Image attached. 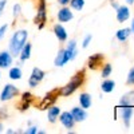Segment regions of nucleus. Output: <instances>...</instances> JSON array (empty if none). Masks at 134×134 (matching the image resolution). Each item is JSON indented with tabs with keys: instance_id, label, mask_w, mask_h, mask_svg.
Listing matches in <instances>:
<instances>
[{
	"instance_id": "obj_34",
	"label": "nucleus",
	"mask_w": 134,
	"mask_h": 134,
	"mask_svg": "<svg viewBox=\"0 0 134 134\" xmlns=\"http://www.w3.org/2000/svg\"><path fill=\"white\" fill-rule=\"evenodd\" d=\"M58 2H59V4H62V5H67V4L70 3V0H58Z\"/></svg>"
},
{
	"instance_id": "obj_8",
	"label": "nucleus",
	"mask_w": 134,
	"mask_h": 134,
	"mask_svg": "<svg viewBox=\"0 0 134 134\" xmlns=\"http://www.w3.org/2000/svg\"><path fill=\"white\" fill-rule=\"evenodd\" d=\"M67 62H70V55H69V52H67L66 48H64V50H60V51L58 52V55L55 57L54 64L58 66V67H62V66H64Z\"/></svg>"
},
{
	"instance_id": "obj_30",
	"label": "nucleus",
	"mask_w": 134,
	"mask_h": 134,
	"mask_svg": "<svg viewBox=\"0 0 134 134\" xmlns=\"http://www.w3.org/2000/svg\"><path fill=\"white\" fill-rule=\"evenodd\" d=\"M30 107V102H28V100H21V103H20V110L21 111H24V110H27Z\"/></svg>"
},
{
	"instance_id": "obj_13",
	"label": "nucleus",
	"mask_w": 134,
	"mask_h": 134,
	"mask_svg": "<svg viewBox=\"0 0 134 134\" xmlns=\"http://www.w3.org/2000/svg\"><path fill=\"white\" fill-rule=\"evenodd\" d=\"M54 34L59 42H66L67 40V31L62 24H55L54 26Z\"/></svg>"
},
{
	"instance_id": "obj_28",
	"label": "nucleus",
	"mask_w": 134,
	"mask_h": 134,
	"mask_svg": "<svg viewBox=\"0 0 134 134\" xmlns=\"http://www.w3.org/2000/svg\"><path fill=\"white\" fill-rule=\"evenodd\" d=\"M7 30H8V24H3L2 27H0V40H2V39L4 38Z\"/></svg>"
},
{
	"instance_id": "obj_25",
	"label": "nucleus",
	"mask_w": 134,
	"mask_h": 134,
	"mask_svg": "<svg viewBox=\"0 0 134 134\" xmlns=\"http://www.w3.org/2000/svg\"><path fill=\"white\" fill-rule=\"evenodd\" d=\"M111 71H113V66H111L110 63H106V64L103 66V69H102V72H100V75H102V78H107V76L111 74Z\"/></svg>"
},
{
	"instance_id": "obj_20",
	"label": "nucleus",
	"mask_w": 134,
	"mask_h": 134,
	"mask_svg": "<svg viewBox=\"0 0 134 134\" xmlns=\"http://www.w3.org/2000/svg\"><path fill=\"white\" fill-rule=\"evenodd\" d=\"M100 88H102L103 93H111L115 88V82L111 81V79H106L102 82V85H100Z\"/></svg>"
},
{
	"instance_id": "obj_33",
	"label": "nucleus",
	"mask_w": 134,
	"mask_h": 134,
	"mask_svg": "<svg viewBox=\"0 0 134 134\" xmlns=\"http://www.w3.org/2000/svg\"><path fill=\"white\" fill-rule=\"evenodd\" d=\"M31 93H23V95H21V100H28V102H30V100H31Z\"/></svg>"
},
{
	"instance_id": "obj_6",
	"label": "nucleus",
	"mask_w": 134,
	"mask_h": 134,
	"mask_svg": "<svg viewBox=\"0 0 134 134\" xmlns=\"http://www.w3.org/2000/svg\"><path fill=\"white\" fill-rule=\"evenodd\" d=\"M59 121H60V124L66 127V129H72L74 125H75V119L72 117V114L70 113V111H63V113L59 114Z\"/></svg>"
},
{
	"instance_id": "obj_21",
	"label": "nucleus",
	"mask_w": 134,
	"mask_h": 134,
	"mask_svg": "<svg viewBox=\"0 0 134 134\" xmlns=\"http://www.w3.org/2000/svg\"><path fill=\"white\" fill-rule=\"evenodd\" d=\"M21 70H20V67H11L9 69V72H8V76H9V79H12V81H19L20 78H21Z\"/></svg>"
},
{
	"instance_id": "obj_17",
	"label": "nucleus",
	"mask_w": 134,
	"mask_h": 134,
	"mask_svg": "<svg viewBox=\"0 0 134 134\" xmlns=\"http://www.w3.org/2000/svg\"><path fill=\"white\" fill-rule=\"evenodd\" d=\"M134 105V91H129L119 99V106H133Z\"/></svg>"
},
{
	"instance_id": "obj_37",
	"label": "nucleus",
	"mask_w": 134,
	"mask_h": 134,
	"mask_svg": "<svg viewBox=\"0 0 134 134\" xmlns=\"http://www.w3.org/2000/svg\"><path fill=\"white\" fill-rule=\"evenodd\" d=\"M127 4H134V0H126Z\"/></svg>"
},
{
	"instance_id": "obj_12",
	"label": "nucleus",
	"mask_w": 134,
	"mask_h": 134,
	"mask_svg": "<svg viewBox=\"0 0 134 134\" xmlns=\"http://www.w3.org/2000/svg\"><path fill=\"white\" fill-rule=\"evenodd\" d=\"M70 113L72 114L75 122H83L87 118V113H86V109L83 107H74Z\"/></svg>"
},
{
	"instance_id": "obj_24",
	"label": "nucleus",
	"mask_w": 134,
	"mask_h": 134,
	"mask_svg": "<svg viewBox=\"0 0 134 134\" xmlns=\"http://www.w3.org/2000/svg\"><path fill=\"white\" fill-rule=\"evenodd\" d=\"M70 5L75 11H82L85 7V0H70Z\"/></svg>"
},
{
	"instance_id": "obj_31",
	"label": "nucleus",
	"mask_w": 134,
	"mask_h": 134,
	"mask_svg": "<svg viewBox=\"0 0 134 134\" xmlns=\"http://www.w3.org/2000/svg\"><path fill=\"white\" fill-rule=\"evenodd\" d=\"M39 130H38V127L36 126H31V127H28L27 130H26V133L27 134H36Z\"/></svg>"
},
{
	"instance_id": "obj_5",
	"label": "nucleus",
	"mask_w": 134,
	"mask_h": 134,
	"mask_svg": "<svg viewBox=\"0 0 134 134\" xmlns=\"http://www.w3.org/2000/svg\"><path fill=\"white\" fill-rule=\"evenodd\" d=\"M44 71L38 69V67H34V70L31 72V76H30V79H28V85L31 87H36L42 81H43V78H44Z\"/></svg>"
},
{
	"instance_id": "obj_16",
	"label": "nucleus",
	"mask_w": 134,
	"mask_h": 134,
	"mask_svg": "<svg viewBox=\"0 0 134 134\" xmlns=\"http://www.w3.org/2000/svg\"><path fill=\"white\" fill-rule=\"evenodd\" d=\"M31 43H26L24 46H23V48L20 50V52H19V58H20V60L21 62H26V60H28L30 59V57H31Z\"/></svg>"
},
{
	"instance_id": "obj_32",
	"label": "nucleus",
	"mask_w": 134,
	"mask_h": 134,
	"mask_svg": "<svg viewBox=\"0 0 134 134\" xmlns=\"http://www.w3.org/2000/svg\"><path fill=\"white\" fill-rule=\"evenodd\" d=\"M5 5H7V0H0V16L3 15V12H4V8H5Z\"/></svg>"
},
{
	"instance_id": "obj_2",
	"label": "nucleus",
	"mask_w": 134,
	"mask_h": 134,
	"mask_svg": "<svg viewBox=\"0 0 134 134\" xmlns=\"http://www.w3.org/2000/svg\"><path fill=\"white\" fill-rule=\"evenodd\" d=\"M83 79H85V70H82V71H79L76 75H74L72 76V79L67 83L63 88H60V94L63 95V97H69V95H71L74 91H76L78 88H79V86H82V83H83Z\"/></svg>"
},
{
	"instance_id": "obj_3",
	"label": "nucleus",
	"mask_w": 134,
	"mask_h": 134,
	"mask_svg": "<svg viewBox=\"0 0 134 134\" xmlns=\"http://www.w3.org/2000/svg\"><path fill=\"white\" fill-rule=\"evenodd\" d=\"M18 94H19V88L14 85L8 83L3 87L2 94H0V100H2V102H5V100H9V99L15 98Z\"/></svg>"
},
{
	"instance_id": "obj_27",
	"label": "nucleus",
	"mask_w": 134,
	"mask_h": 134,
	"mask_svg": "<svg viewBox=\"0 0 134 134\" xmlns=\"http://www.w3.org/2000/svg\"><path fill=\"white\" fill-rule=\"evenodd\" d=\"M20 12H21V7H20V4H15V5H14V12H12V15H14L15 18H18V16L20 15Z\"/></svg>"
},
{
	"instance_id": "obj_15",
	"label": "nucleus",
	"mask_w": 134,
	"mask_h": 134,
	"mask_svg": "<svg viewBox=\"0 0 134 134\" xmlns=\"http://www.w3.org/2000/svg\"><path fill=\"white\" fill-rule=\"evenodd\" d=\"M79 103H81V107H83V109L91 107V103H93L91 95L88 94V93H82L79 95Z\"/></svg>"
},
{
	"instance_id": "obj_19",
	"label": "nucleus",
	"mask_w": 134,
	"mask_h": 134,
	"mask_svg": "<svg viewBox=\"0 0 134 134\" xmlns=\"http://www.w3.org/2000/svg\"><path fill=\"white\" fill-rule=\"evenodd\" d=\"M58 91H59V90H54V91H51L50 94H47V95H46V98L43 99V103L40 105V109H46V106H47V105L50 106V105L54 102V100L57 99V97H54V95L57 94Z\"/></svg>"
},
{
	"instance_id": "obj_18",
	"label": "nucleus",
	"mask_w": 134,
	"mask_h": 134,
	"mask_svg": "<svg viewBox=\"0 0 134 134\" xmlns=\"http://www.w3.org/2000/svg\"><path fill=\"white\" fill-rule=\"evenodd\" d=\"M59 114H60V107H58V106H50L48 113H47V118H48V121L51 122V124H54V122L57 121V118L59 117Z\"/></svg>"
},
{
	"instance_id": "obj_29",
	"label": "nucleus",
	"mask_w": 134,
	"mask_h": 134,
	"mask_svg": "<svg viewBox=\"0 0 134 134\" xmlns=\"http://www.w3.org/2000/svg\"><path fill=\"white\" fill-rule=\"evenodd\" d=\"M91 39H93V36H91V35H87V36L85 38V40H83V43H82V47H83V48H86V47H88V44H90V42H91Z\"/></svg>"
},
{
	"instance_id": "obj_10",
	"label": "nucleus",
	"mask_w": 134,
	"mask_h": 134,
	"mask_svg": "<svg viewBox=\"0 0 134 134\" xmlns=\"http://www.w3.org/2000/svg\"><path fill=\"white\" fill-rule=\"evenodd\" d=\"M130 18V9L126 5H119L117 8V20L119 23H124Z\"/></svg>"
},
{
	"instance_id": "obj_26",
	"label": "nucleus",
	"mask_w": 134,
	"mask_h": 134,
	"mask_svg": "<svg viewBox=\"0 0 134 134\" xmlns=\"http://www.w3.org/2000/svg\"><path fill=\"white\" fill-rule=\"evenodd\" d=\"M127 85H134V67L127 74Z\"/></svg>"
},
{
	"instance_id": "obj_22",
	"label": "nucleus",
	"mask_w": 134,
	"mask_h": 134,
	"mask_svg": "<svg viewBox=\"0 0 134 134\" xmlns=\"http://www.w3.org/2000/svg\"><path fill=\"white\" fill-rule=\"evenodd\" d=\"M66 50H67V52H69V55H70V60L75 59V57H76V42L75 40H70L69 44H67V47H66Z\"/></svg>"
},
{
	"instance_id": "obj_36",
	"label": "nucleus",
	"mask_w": 134,
	"mask_h": 134,
	"mask_svg": "<svg viewBox=\"0 0 134 134\" xmlns=\"http://www.w3.org/2000/svg\"><path fill=\"white\" fill-rule=\"evenodd\" d=\"M131 31L134 32V19H133V21H131Z\"/></svg>"
},
{
	"instance_id": "obj_23",
	"label": "nucleus",
	"mask_w": 134,
	"mask_h": 134,
	"mask_svg": "<svg viewBox=\"0 0 134 134\" xmlns=\"http://www.w3.org/2000/svg\"><path fill=\"white\" fill-rule=\"evenodd\" d=\"M130 34H131V28H122V30H118V31H117V39H118L119 42H125V40L129 38Z\"/></svg>"
},
{
	"instance_id": "obj_35",
	"label": "nucleus",
	"mask_w": 134,
	"mask_h": 134,
	"mask_svg": "<svg viewBox=\"0 0 134 134\" xmlns=\"http://www.w3.org/2000/svg\"><path fill=\"white\" fill-rule=\"evenodd\" d=\"M111 5H113V7H115V8H118V7H119V5H118V4H117L115 2H114V0H113V2H111Z\"/></svg>"
},
{
	"instance_id": "obj_9",
	"label": "nucleus",
	"mask_w": 134,
	"mask_h": 134,
	"mask_svg": "<svg viewBox=\"0 0 134 134\" xmlns=\"http://www.w3.org/2000/svg\"><path fill=\"white\" fill-rule=\"evenodd\" d=\"M72 18H74V14H72V11L70 8L63 7V8L59 9V12H58V20L60 21V23H67V21L72 20Z\"/></svg>"
},
{
	"instance_id": "obj_4",
	"label": "nucleus",
	"mask_w": 134,
	"mask_h": 134,
	"mask_svg": "<svg viewBox=\"0 0 134 134\" xmlns=\"http://www.w3.org/2000/svg\"><path fill=\"white\" fill-rule=\"evenodd\" d=\"M47 20V9H46V0H40L38 5V14L35 18V23L39 24V28H43Z\"/></svg>"
},
{
	"instance_id": "obj_38",
	"label": "nucleus",
	"mask_w": 134,
	"mask_h": 134,
	"mask_svg": "<svg viewBox=\"0 0 134 134\" xmlns=\"http://www.w3.org/2000/svg\"><path fill=\"white\" fill-rule=\"evenodd\" d=\"M0 133H3V125L0 124Z\"/></svg>"
},
{
	"instance_id": "obj_39",
	"label": "nucleus",
	"mask_w": 134,
	"mask_h": 134,
	"mask_svg": "<svg viewBox=\"0 0 134 134\" xmlns=\"http://www.w3.org/2000/svg\"><path fill=\"white\" fill-rule=\"evenodd\" d=\"M0 76H2V72H0Z\"/></svg>"
},
{
	"instance_id": "obj_11",
	"label": "nucleus",
	"mask_w": 134,
	"mask_h": 134,
	"mask_svg": "<svg viewBox=\"0 0 134 134\" xmlns=\"http://www.w3.org/2000/svg\"><path fill=\"white\" fill-rule=\"evenodd\" d=\"M12 64V55L9 51L0 52V69H8Z\"/></svg>"
},
{
	"instance_id": "obj_7",
	"label": "nucleus",
	"mask_w": 134,
	"mask_h": 134,
	"mask_svg": "<svg viewBox=\"0 0 134 134\" xmlns=\"http://www.w3.org/2000/svg\"><path fill=\"white\" fill-rule=\"evenodd\" d=\"M119 115L124 121V124L126 127L130 126V119L133 115V107L131 106H119Z\"/></svg>"
},
{
	"instance_id": "obj_1",
	"label": "nucleus",
	"mask_w": 134,
	"mask_h": 134,
	"mask_svg": "<svg viewBox=\"0 0 134 134\" xmlns=\"http://www.w3.org/2000/svg\"><path fill=\"white\" fill-rule=\"evenodd\" d=\"M27 39H28V32L26 30H19L14 34L9 40V50H8L12 57H19V52L27 43Z\"/></svg>"
},
{
	"instance_id": "obj_14",
	"label": "nucleus",
	"mask_w": 134,
	"mask_h": 134,
	"mask_svg": "<svg viewBox=\"0 0 134 134\" xmlns=\"http://www.w3.org/2000/svg\"><path fill=\"white\" fill-rule=\"evenodd\" d=\"M102 60H103V57L102 54H95V55H91L90 58H88V67L90 69H97L99 64H102Z\"/></svg>"
}]
</instances>
